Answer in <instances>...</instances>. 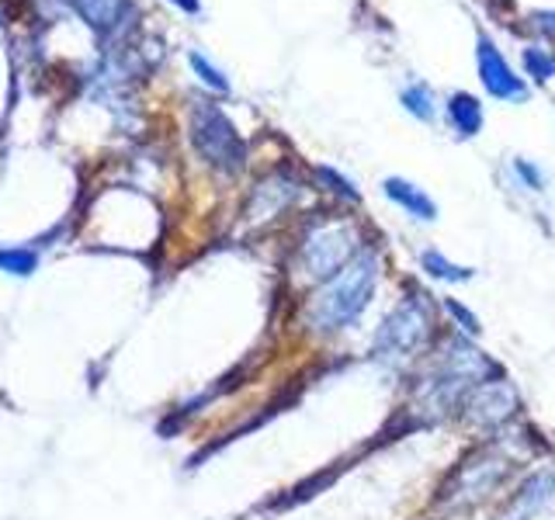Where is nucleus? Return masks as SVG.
<instances>
[{"instance_id": "2eb2a0df", "label": "nucleus", "mask_w": 555, "mask_h": 520, "mask_svg": "<svg viewBox=\"0 0 555 520\" xmlns=\"http://www.w3.org/2000/svg\"><path fill=\"white\" fill-rule=\"evenodd\" d=\"M188 63H191V69H195L198 80L205 87H212V91H219V94H230V77H225L222 69L212 60H208V56H202V52H191Z\"/></svg>"}, {"instance_id": "0eeeda50", "label": "nucleus", "mask_w": 555, "mask_h": 520, "mask_svg": "<svg viewBox=\"0 0 555 520\" xmlns=\"http://www.w3.org/2000/svg\"><path fill=\"white\" fill-rule=\"evenodd\" d=\"M465 410L479 427H493V424H503L517 410V392H514L511 381L500 375V378L482 381V386H476L473 392H468Z\"/></svg>"}, {"instance_id": "ddd939ff", "label": "nucleus", "mask_w": 555, "mask_h": 520, "mask_svg": "<svg viewBox=\"0 0 555 520\" xmlns=\"http://www.w3.org/2000/svg\"><path fill=\"white\" fill-rule=\"evenodd\" d=\"M312 178H317V181L330 191V195H337L340 202H351V205L361 202V191L354 187V181H351V178H344V173L334 170V167H326V164L312 167Z\"/></svg>"}, {"instance_id": "9d476101", "label": "nucleus", "mask_w": 555, "mask_h": 520, "mask_svg": "<svg viewBox=\"0 0 555 520\" xmlns=\"http://www.w3.org/2000/svg\"><path fill=\"white\" fill-rule=\"evenodd\" d=\"M444 115H448V126L459 139H473L482 132V121H486V112L476 94L468 91H455L448 101H444Z\"/></svg>"}, {"instance_id": "6ab92c4d", "label": "nucleus", "mask_w": 555, "mask_h": 520, "mask_svg": "<svg viewBox=\"0 0 555 520\" xmlns=\"http://www.w3.org/2000/svg\"><path fill=\"white\" fill-rule=\"evenodd\" d=\"M173 4H178L181 11H188V14H195L202 8V0H173Z\"/></svg>"}, {"instance_id": "4468645a", "label": "nucleus", "mask_w": 555, "mask_h": 520, "mask_svg": "<svg viewBox=\"0 0 555 520\" xmlns=\"http://www.w3.org/2000/svg\"><path fill=\"white\" fill-rule=\"evenodd\" d=\"M520 63H525V74L538 83H545L555 77V56L548 49L542 46H528L525 52H520Z\"/></svg>"}, {"instance_id": "dca6fc26", "label": "nucleus", "mask_w": 555, "mask_h": 520, "mask_svg": "<svg viewBox=\"0 0 555 520\" xmlns=\"http://www.w3.org/2000/svg\"><path fill=\"white\" fill-rule=\"evenodd\" d=\"M0 271L31 274L35 271V253H28V250H0Z\"/></svg>"}, {"instance_id": "20e7f679", "label": "nucleus", "mask_w": 555, "mask_h": 520, "mask_svg": "<svg viewBox=\"0 0 555 520\" xmlns=\"http://www.w3.org/2000/svg\"><path fill=\"white\" fill-rule=\"evenodd\" d=\"M191 139H195V150L205 160L225 173H236L247 164V143H243L233 121L212 101L195 104V112H191Z\"/></svg>"}, {"instance_id": "1a4fd4ad", "label": "nucleus", "mask_w": 555, "mask_h": 520, "mask_svg": "<svg viewBox=\"0 0 555 520\" xmlns=\"http://www.w3.org/2000/svg\"><path fill=\"white\" fill-rule=\"evenodd\" d=\"M555 499V472H538L534 479H528L517 490V496L511 499V507L500 514V520H531L542 507Z\"/></svg>"}, {"instance_id": "f8f14e48", "label": "nucleus", "mask_w": 555, "mask_h": 520, "mask_svg": "<svg viewBox=\"0 0 555 520\" xmlns=\"http://www.w3.org/2000/svg\"><path fill=\"white\" fill-rule=\"evenodd\" d=\"M421 268H424L430 277H438V282H451V285L468 282V277L476 274L473 268H462V264H455V260H448L441 250H424V253H421Z\"/></svg>"}, {"instance_id": "f03ea898", "label": "nucleus", "mask_w": 555, "mask_h": 520, "mask_svg": "<svg viewBox=\"0 0 555 520\" xmlns=\"http://www.w3.org/2000/svg\"><path fill=\"white\" fill-rule=\"evenodd\" d=\"M434 334V312L427 291H410L375 334V358L389 364L413 361Z\"/></svg>"}, {"instance_id": "423d86ee", "label": "nucleus", "mask_w": 555, "mask_h": 520, "mask_svg": "<svg viewBox=\"0 0 555 520\" xmlns=\"http://www.w3.org/2000/svg\"><path fill=\"white\" fill-rule=\"evenodd\" d=\"M507 476V461L503 458H490V455H476L473 461H465L459 468V476L451 479V503H476L490 490H496L500 479Z\"/></svg>"}, {"instance_id": "f3484780", "label": "nucleus", "mask_w": 555, "mask_h": 520, "mask_svg": "<svg viewBox=\"0 0 555 520\" xmlns=\"http://www.w3.org/2000/svg\"><path fill=\"white\" fill-rule=\"evenodd\" d=\"M444 312H448V316H451V320H455V323H459V326L465 329L468 337H479V334H482L479 320H476L473 312H468V309H465L462 302H455V299H444Z\"/></svg>"}, {"instance_id": "f257e3e1", "label": "nucleus", "mask_w": 555, "mask_h": 520, "mask_svg": "<svg viewBox=\"0 0 555 520\" xmlns=\"http://www.w3.org/2000/svg\"><path fill=\"white\" fill-rule=\"evenodd\" d=\"M382 274V260L375 247H361V253L337 271L330 282H323L320 291L309 295L306 302V326L312 334H337V329L351 326L364 306L372 302L375 285Z\"/></svg>"}, {"instance_id": "a211bd4d", "label": "nucleus", "mask_w": 555, "mask_h": 520, "mask_svg": "<svg viewBox=\"0 0 555 520\" xmlns=\"http://www.w3.org/2000/svg\"><path fill=\"white\" fill-rule=\"evenodd\" d=\"M514 173H517L520 181H525V187L545 191V173H542V167H534L531 160H525V156H514Z\"/></svg>"}, {"instance_id": "7ed1b4c3", "label": "nucleus", "mask_w": 555, "mask_h": 520, "mask_svg": "<svg viewBox=\"0 0 555 520\" xmlns=\"http://www.w3.org/2000/svg\"><path fill=\"white\" fill-rule=\"evenodd\" d=\"M364 243L358 239L351 222H317L309 225L306 239L299 243V257L295 264L309 277V282H330L337 271H344L361 253Z\"/></svg>"}, {"instance_id": "39448f33", "label": "nucleus", "mask_w": 555, "mask_h": 520, "mask_svg": "<svg viewBox=\"0 0 555 520\" xmlns=\"http://www.w3.org/2000/svg\"><path fill=\"white\" fill-rule=\"evenodd\" d=\"M476 69H479V83L486 87V94H490V98L507 101V104L528 101L525 77L514 74V66L496 49V42L490 39V35H479V39H476Z\"/></svg>"}, {"instance_id": "6e6552de", "label": "nucleus", "mask_w": 555, "mask_h": 520, "mask_svg": "<svg viewBox=\"0 0 555 520\" xmlns=\"http://www.w3.org/2000/svg\"><path fill=\"white\" fill-rule=\"evenodd\" d=\"M382 195L392 205H399L410 219L416 222H434L438 219V202H434L421 184H413L406 178H386L382 181Z\"/></svg>"}, {"instance_id": "9b49d317", "label": "nucleus", "mask_w": 555, "mask_h": 520, "mask_svg": "<svg viewBox=\"0 0 555 520\" xmlns=\"http://www.w3.org/2000/svg\"><path fill=\"white\" fill-rule=\"evenodd\" d=\"M399 104H403V112L413 115L416 121H434V118H438V98H434V87L424 83V80L406 83L403 91H399Z\"/></svg>"}]
</instances>
